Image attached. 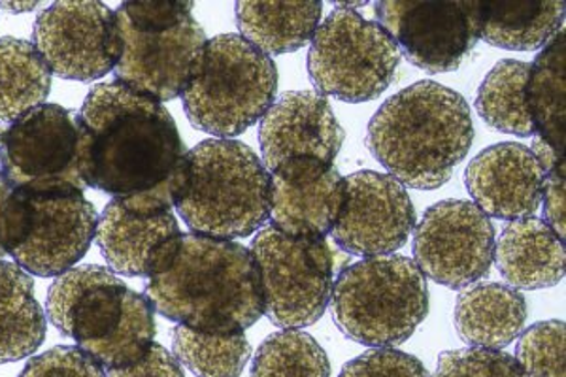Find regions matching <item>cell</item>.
<instances>
[{
    "label": "cell",
    "mask_w": 566,
    "mask_h": 377,
    "mask_svg": "<svg viewBox=\"0 0 566 377\" xmlns=\"http://www.w3.org/2000/svg\"><path fill=\"white\" fill-rule=\"evenodd\" d=\"M80 114L91 136L90 187L133 210L172 211L187 149L170 112L109 82L90 91Z\"/></svg>",
    "instance_id": "obj_1"
},
{
    "label": "cell",
    "mask_w": 566,
    "mask_h": 377,
    "mask_svg": "<svg viewBox=\"0 0 566 377\" xmlns=\"http://www.w3.org/2000/svg\"><path fill=\"white\" fill-rule=\"evenodd\" d=\"M146 296L155 312L208 334H244L264 315L261 275L242 243L181 234Z\"/></svg>",
    "instance_id": "obj_2"
},
{
    "label": "cell",
    "mask_w": 566,
    "mask_h": 377,
    "mask_svg": "<svg viewBox=\"0 0 566 377\" xmlns=\"http://www.w3.org/2000/svg\"><path fill=\"white\" fill-rule=\"evenodd\" d=\"M474 142L469 103L423 80L387 98L368 125L374 159L402 186L432 191L450 181Z\"/></svg>",
    "instance_id": "obj_3"
},
{
    "label": "cell",
    "mask_w": 566,
    "mask_h": 377,
    "mask_svg": "<svg viewBox=\"0 0 566 377\" xmlns=\"http://www.w3.org/2000/svg\"><path fill=\"white\" fill-rule=\"evenodd\" d=\"M45 307L59 333L74 339L104 370L135 365L155 344L154 304L98 264L59 275Z\"/></svg>",
    "instance_id": "obj_4"
},
{
    "label": "cell",
    "mask_w": 566,
    "mask_h": 377,
    "mask_svg": "<svg viewBox=\"0 0 566 377\" xmlns=\"http://www.w3.org/2000/svg\"><path fill=\"white\" fill-rule=\"evenodd\" d=\"M271 172L239 140H205L187 151L175 208L195 234L237 240L269 221Z\"/></svg>",
    "instance_id": "obj_5"
},
{
    "label": "cell",
    "mask_w": 566,
    "mask_h": 377,
    "mask_svg": "<svg viewBox=\"0 0 566 377\" xmlns=\"http://www.w3.org/2000/svg\"><path fill=\"white\" fill-rule=\"evenodd\" d=\"M119 84L154 98L175 101L199 71L207 32L191 2H123L116 12Z\"/></svg>",
    "instance_id": "obj_6"
},
{
    "label": "cell",
    "mask_w": 566,
    "mask_h": 377,
    "mask_svg": "<svg viewBox=\"0 0 566 377\" xmlns=\"http://www.w3.org/2000/svg\"><path fill=\"white\" fill-rule=\"evenodd\" d=\"M328 306L349 339L376 349L397 347L429 314L427 277L408 256H368L342 270Z\"/></svg>",
    "instance_id": "obj_7"
},
{
    "label": "cell",
    "mask_w": 566,
    "mask_h": 377,
    "mask_svg": "<svg viewBox=\"0 0 566 377\" xmlns=\"http://www.w3.org/2000/svg\"><path fill=\"white\" fill-rule=\"evenodd\" d=\"M277 69L240 34L208 40L199 71L181 93L187 117L207 135L232 140L276 103Z\"/></svg>",
    "instance_id": "obj_8"
},
{
    "label": "cell",
    "mask_w": 566,
    "mask_h": 377,
    "mask_svg": "<svg viewBox=\"0 0 566 377\" xmlns=\"http://www.w3.org/2000/svg\"><path fill=\"white\" fill-rule=\"evenodd\" d=\"M91 136L80 112L42 104L0 133V172L27 192H84Z\"/></svg>",
    "instance_id": "obj_9"
},
{
    "label": "cell",
    "mask_w": 566,
    "mask_h": 377,
    "mask_svg": "<svg viewBox=\"0 0 566 377\" xmlns=\"http://www.w3.org/2000/svg\"><path fill=\"white\" fill-rule=\"evenodd\" d=\"M98 213L84 192H27L13 187L4 213V248L40 277L65 274L97 234Z\"/></svg>",
    "instance_id": "obj_10"
},
{
    "label": "cell",
    "mask_w": 566,
    "mask_h": 377,
    "mask_svg": "<svg viewBox=\"0 0 566 377\" xmlns=\"http://www.w3.org/2000/svg\"><path fill=\"white\" fill-rule=\"evenodd\" d=\"M400 64L395 40L378 21L336 8L317 29L308 74L317 93L342 103L374 101L392 84Z\"/></svg>",
    "instance_id": "obj_11"
},
{
    "label": "cell",
    "mask_w": 566,
    "mask_h": 377,
    "mask_svg": "<svg viewBox=\"0 0 566 377\" xmlns=\"http://www.w3.org/2000/svg\"><path fill=\"white\" fill-rule=\"evenodd\" d=\"M251 253L272 325L287 331L322 320L335 285V256L325 238H293L264 227L253 238Z\"/></svg>",
    "instance_id": "obj_12"
},
{
    "label": "cell",
    "mask_w": 566,
    "mask_h": 377,
    "mask_svg": "<svg viewBox=\"0 0 566 377\" xmlns=\"http://www.w3.org/2000/svg\"><path fill=\"white\" fill-rule=\"evenodd\" d=\"M495 227L469 200H442L413 229V262L424 277L448 289H467L490 274Z\"/></svg>",
    "instance_id": "obj_13"
},
{
    "label": "cell",
    "mask_w": 566,
    "mask_h": 377,
    "mask_svg": "<svg viewBox=\"0 0 566 377\" xmlns=\"http://www.w3.org/2000/svg\"><path fill=\"white\" fill-rule=\"evenodd\" d=\"M374 10L399 52L429 74L458 71L480 42L478 2L384 0Z\"/></svg>",
    "instance_id": "obj_14"
},
{
    "label": "cell",
    "mask_w": 566,
    "mask_h": 377,
    "mask_svg": "<svg viewBox=\"0 0 566 377\" xmlns=\"http://www.w3.org/2000/svg\"><path fill=\"white\" fill-rule=\"evenodd\" d=\"M33 44L55 76L91 82L116 71V13L103 2H55L34 23Z\"/></svg>",
    "instance_id": "obj_15"
},
{
    "label": "cell",
    "mask_w": 566,
    "mask_h": 377,
    "mask_svg": "<svg viewBox=\"0 0 566 377\" xmlns=\"http://www.w3.org/2000/svg\"><path fill=\"white\" fill-rule=\"evenodd\" d=\"M416 229L406 187L389 174L363 170L346 178V197L333 240L349 255L384 256L405 248Z\"/></svg>",
    "instance_id": "obj_16"
},
{
    "label": "cell",
    "mask_w": 566,
    "mask_h": 377,
    "mask_svg": "<svg viewBox=\"0 0 566 377\" xmlns=\"http://www.w3.org/2000/svg\"><path fill=\"white\" fill-rule=\"evenodd\" d=\"M346 178L335 163L296 157L271 174L269 219L276 231L293 238H325L340 216Z\"/></svg>",
    "instance_id": "obj_17"
},
{
    "label": "cell",
    "mask_w": 566,
    "mask_h": 377,
    "mask_svg": "<svg viewBox=\"0 0 566 377\" xmlns=\"http://www.w3.org/2000/svg\"><path fill=\"white\" fill-rule=\"evenodd\" d=\"M259 144L269 172L296 157L335 163L344 128L325 96L316 91H290L261 119Z\"/></svg>",
    "instance_id": "obj_18"
},
{
    "label": "cell",
    "mask_w": 566,
    "mask_h": 377,
    "mask_svg": "<svg viewBox=\"0 0 566 377\" xmlns=\"http://www.w3.org/2000/svg\"><path fill=\"white\" fill-rule=\"evenodd\" d=\"M464 184L488 218H533L542 206L544 170L533 151L522 144L502 142L470 160Z\"/></svg>",
    "instance_id": "obj_19"
},
{
    "label": "cell",
    "mask_w": 566,
    "mask_h": 377,
    "mask_svg": "<svg viewBox=\"0 0 566 377\" xmlns=\"http://www.w3.org/2000/svg\"><path fill=\"white\" fill-rule=\"evenodd\" d=\"M181 234L172 211L133 210L112 199L98 218L95 238L114 272L149 277L165 264Z\"/></svg>",
    "instance_id": "obj_20"
},
{
    "label": "cell",
    "mask_w": 566,
    "mask_h": 377,
    "mask_svg": "<svg viewBox=\"0 0 566 377\" xmlns=\"http://www.w3.org/2000/svg\"><path fill=\"white\" fill-rule=\"evenodd\" d=\"M495 261L512 289L555 287L565 277V240L544 219H515L495 243Z\"/></svg>",
    "instance_id": "obj_21"
},
{
    "label": "cell",
    "mask_w": 566,
    "mask_h": 377,
    "mask_svg": "<svg viewBox=\"0 0 566 377\" xmlns=\"http://www.w3.org/2000/svg\"><path fill=\"white\" fill-rule=\"evenodd\" d=\"M527 315V301L517 289L474 283L459 294L453 321L469 346L501 352L523 333Z\"/></svg>",
    "instance_id": "obj_22"
},
{
    "label": "cell",
    "mask_w": 566,
    "mask_h": 377,
    "mask_svg": "<svg viewBox=\"0 0 566 377\" xmlns=\"http://www.w3.org/2000/svg\"><path fill=\"white\" fill-rule=\"evenodd\" d=\"M480 40L488 44L533 52L563 31L565 2H517V0H485L478 2Z\"/></svg>",
    "instance_id": "obj_23"
},
{
    "label": "cell",
    "mask_w": 566,
    "mask_h": 377,
    "mask_svg": "<svg viewBox=\"0 0 566 377\" xmlns=\"http://www.w3.org/2000/svg\"><path fill=\"white\" fill-rule=\"evenodd\" d=\"M322 10V2H239L237 27L264 55H285L312 42Z\"/></svg>",
    "instance_id": "obj_24"
},
{
    "label": "cell",
    "mask_w": 566,
    "mask_h": 377,
    "mask_svg": "<svg viewBox=\"0 0 566 377\" xmlns=\"http://www.w3.org/2000/svg\"><path fill=\"white\" fill-rule=\"evenodd\" d=\"M45 314L33 277L15 262L0 261V365L31 357L45 339Z\"/></svg>",
    "instance_id": "obj_25"
},
{
    "label": "cell",
    "mask_w": 566,
    "mask_h": 377,
    "mask_svg": "<svg viewBox=\"0 0 566 377\" xmlns=\"http://www.w3.org/2000/svg\"><path fill=\"white\" fill-rule=\"evenodd\" d=\"M566 32L559 31L544 45L528 71L527 104L536 136L555 154L565 157L566 136Z\"/></svg>",
    "instance_id": "obj_26"
},
{
    "label": "cell",
    "mask_w": 566,
    "mask_h": 377,
    "mask_svg": "<svg viewBox=\"0 0 566 377\" xmlns=\"http://www.w3.org/2000/svg\"><path fill=\"white\" fill-rule=\"evenodd\" d=\"M52 72L33 42L0 39V123L18 122L45 104Z\"/></svg>",
    "instance_id": "obj_27"
},
{
    "label": "cell",
    "mask_w": 566,
    "mask_h": 377,
    "mask_svg": "<svg viewBox=\"0 0 566 377\" xmlns=\"http://www.w3.org/2000/svg\"><path fill=\"white\" fill-rule=\"evenodd\" d=\"M531 64L504 59L485 76L476 96V109L490 127L515 136H536L528 114L527 82Z\"/></svg>",
    "instance_id": "obj_28"
},
{
    "label": "cell",
    "mask_w": 566,
    "mask_h": 377,
    "mask_svg": "<svg viewBox=\"0 0 566 377\" xmlns=\"http://www.w3.org/2000/svg\"><path fill=\"white\" fill-rule=\"evenodd\" d=\"M172 352L197 377H240L251 357L244 334H208L178 325Z\"/></svg>",
    "instance_id": "obj_29"
},
{
    "label": "cell",
    "mask_w": 566,
    "mask_h": 377,
    "mask_svg": "<svg viewBox=\"0 0 566 377\" xmlns=\"http://www.w3.org/2000/svg\"><path fill=\"white\" fill-rule=\"evenodd\" d=\"M251 377H331V363L314 336L287 328L259 346Z\"/></svg>",
    "instance_id": "obj_30"
},
{
    "label": "cell",
    "mask_w": 566,
    "mask_h": 377,
    "mask_svg": "<svg viewBox=\"0 0 566 377\" xmlns=\"http://www.w3.org/2000/svg\"><path fill=\"white\" fill-rule=\"evenodd\" d=\"M566 328L563 321H544L527 328L515 360L527 377H565Z\"/></svg>",
    "instance_id": "obj_31"
},
{
    "label": "cell",
    "mask_w": 566,
    "mask_h": 377,
    "mask_svg": "<svg viewBox=\"0 0 566 377\" xmlns=\"http://www.w3.org/2000/svg\"><path fill=\"white\" fill-rule=\"evenodd\" d=\"M434 377H527L509 353L482 347L446 352L438 358Z\"/></svg>",
    "instance_id": "obj_32"
},
{
    "label": "cell",
    "mask_w": 566,
    "mask_h": 377,
    "mask_svg": "<svg viewBox=\"0 0 566 377\" xmlns=\"http://www.w3.org/2000/svg\"><path fill=\"white\" fill-rule=\"evenodd\" d=\"M338 377H431V374L413 355L392 347H378L349 360Z\"/></svg>",
    "instance_id": "obj_33"
},
{
    "label": "cell",
    "mask_w": 566,
    "mask_h": 377,
    "mask_svg": "<svg viewBox=\"0 0 566 377\" xmlns=\"http://www.w3.org/2000/svg\"><path fill=\"white\" fill-rule=\"evenodd\" d=\"M20 377H106V371L80 347L59 346L31 358Z\"/></svg>",
    "instance_id": "obj_34"
},
{
    "label": "cell",
    "mask_w": 566,
    "mask_h": 377,
    "mask_svg": "<svg viewBox=\"0 0 566 377\" xmlns=\"http://www.w3.org/2000/svg\"><path fill=\"white\" fill-rule=\"evenodd\" d=\"M104 371L106 377H186L180 360L159 344L149 347V352L135 365Z\"/></svg>",
    "instance_id": "obj_35"
},
{
    "label": "cell",
    "mask_w": 566,
    "mask_h": 377,
    "mask_svg": "<svg viewBox=\"0 0 566 377\" xmlns=\"http://www.w3.org/2000/svg\"><path fill=\"white\" fill-rule=\"evenodd\" d=\"M565 163L544 172V191H542V202L546 213L544 221L559 234L560 240H565Z\"/></svg>",
    "instance_id": "obj_36"
},
{
    "label": "cell",
    "mask_w": 566,
    "mask_h": 377,
    "mask_svg": "<svg viewBox=\"0 0 566 377\" xmlns=\"http://www.w3.org/2000/svg\"><path fill=\"white\" fill-rule=\"evenodd\" d=\"M13 192V186L8 181L7 176L0 172V261L2 256H7V248H4V213H7L8 199Z\"/></svg>",
    "instance_id": "obj_37"
},
{
    "label": "cell",
    "mask_w": 566,
    "mask_h": 377,
    "mask_svg": "<svg viewBox=\"0 0 566 377\" xmlns=\"http://www.w3.org/2000/svg\"><path fill=\"white\" fill-rule=\"evenodd\" d=\"M36 7H39V2H0L2 10H8V12L12 13L33 12Z\"/></svg>",
    "instance_id": "obj_38"
}]
</instances>
